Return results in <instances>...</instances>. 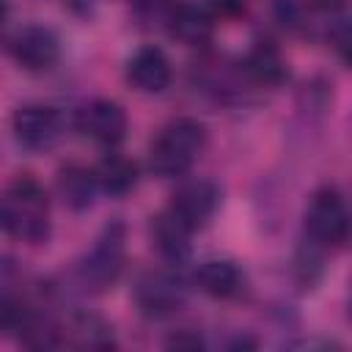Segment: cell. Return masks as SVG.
<instances>
[{
    "mask_svg": "<svg viewBox=\"0 0 352 352\" xmlns=\"http://www.w3.org/2000/svg\"><path fill=\"white\" fill-rule=\"evenodd\" d=\"M0 228L28 245H38L50 236V201L44 187L33 176H19L0 198Z\"/></svg>",
    "mask_w": 352,
    "mask_h": 352,
    "instance_id": "6da1fadb",
    "label": "cell"
},
{
    "mask_svg": "<svg viewBox=\"0 0 352 352\" xmlns=\"http://www.w3.org/2000/svg\"><path fill=\"white\" fill-rule=\"evenodd\" d=\"M206 146V129L195 118L170 121L151 143V170L162 179L182 176L192 168Z\"/></svg>",
    "mask_w": 352,
    "mask_h": 352,
    "instance_id": "7a4b0ae2",
    "label": "cell"
},
{
    "mask_svg": "<svg viewBox=\"0 0 352 352\" xmlns=\"http://www.w3.org/2000/svg\"><path fill=\"white\" fill-rule=\"evenodd\" d=\"M305 231L319 248H341L349 236V212L336 187H322L314 192L305 209Z\"/></svg>",
    "mask_w": 352,
    "mask_h": 352,
    "instance_id": "3957f363",
    "label": "cell"
},
{
    "mask_svg": "<svg viewBox=\"0 0 352 352\" xmlns=\"http://www.w3.org/2000/svg\"><path fill=\"white\" fill-rule=\"evenodd\" d=\"M121 267H124V226L113 223L104 228L96 245L85 253V258L77 267V275L85 289L102 292L116 283Z\"/></svg>",
    "mask_w": 352,
    "mask_h": 352,
    "instance_id": "277c9868",
    "label": "cell"
},
{
    "mask_svg": "<svg viewBox=\"0 0 352 352\" xmlns=\"http://www.w3.org/2000/svg\"><path fill=\"white\" fill-rule=\"evenodd\" d=\"M217 204H220V190L206 179H195V182L182 184L173 192L168 212L176 220H182L190 231H195V228L206 226V220L214 214Z\"/></svg>",
    "mask_w": 352,
    "mask_h": 352,
    "instance_id": "5b68a950",
    "label": "cell"
},
{
    "mask_svg": "<svg viewBox=\"0 0 352 352\" xmlns=\"http://www.w3.org/2000/svg\"><path fill=\"white\" fill-rule=\"evenodd\" d=\"M184 297H187V289L182 278L170 272H148L138 280V289H135V300L148 316H168L179 311L184 305Z\"/></svg>",
    "mask_w": 352,
    "mask_h": 352,
    "instance_id": "8992f818",
    "label": "cell"
},
{
    "mask_svg": "<svg viewBox=\"0 0 352 352\" xmlns=\"http://www.w3.org/2000/svg\"><path fill=\"white\" fill-rule=\"evenodd\" d=\"M11 52L16 58V63L28 72H44L52 69L60 58V44L58 36L50 28L41 25H28L22 28L14 41H11Z\"/></svg>",
    "mask_w": 352,
    "mask_h": 352,
    "instance_id": "52a82bcc",
    "label": "cell"
},
{
    "mask_svg": "<svg viewBox=\"0 0 352 352\" xmlns=\"http://www.w3.org/2000/svg\"><path fill=\"white\" fill-rule=\"evenodd\" d=\"M77 126L91 140L104 143V146H116L126 135V113L118 102L96 99V102H91L80 110Z\"/></svg>",
    "mask_w": 352,
    "mask_h": 352,
    "instance_id": "ba28073f",
    "label": "cell"
},
{
    "mask_svg": "<svg viewBox=\"0 0 352 352\" xmlns=\"http://www.w3.org/2000/svg\"><path fill=\"white\" fill-rule=\"evenodd\" d=\"M14 135L28 148H50L60 135V118L52 107L25 104L14 113Z\"/></svg>",
    "mask_w": 352,
    "mask_h": 352,
    "instance_id": "9c48e42d",
    "label": "cell"
},
{
    "mask_svg": "<svg viewBox=\"0 0 352 352\" xmlns=\"http://www.w3.org/2000/svg\"><path fill=\"white\" fill-rule=\"evenodd\" d=\"M168 25H170V36L187 47H201L214 33V16L209 14V8L201 3H190V0L170 6Z\"/></svg>",
    "mask_w": 352,
    "mask_h": 352,
    "instance_id": "30bf717a",
    "label": "cell"
},
{
    "mask_svg": "<svg viewBox=\"0 0 352 352\" xmlns=\"http://www.w3.org/2000/svg\"><path fill=\"white\" fill-rule=\"evenodd\" d=\"M126 77L135 88H140L146 94H157V91H165L170 82V63H168L162 50L143 47L129 58Z\"/></svg>",
    "mask_w": 352,
    "mask_h": 352,
    "instance_id": "8fae6325",
    "label": "cell"
},
{
    "mask_svg": "<svg viewBox=\"0 0 352 352\" xmlns=\"http://www.w3.org/2000/svg\"><path fill=\"white\" fill-rule=\"evenodd\" d=\"M245 72L250 80H256L258 85H280L286 80V60L280 55V50L272 41H256L250 47V52L245 55Z\"/></svg>",
    "mask_w": 352,
    "mask_h": 352,
    "instance_id": "7c38bea8",
    "label": "cell"
},
{
    "mask_svg": "<svg viewBox=\"0 0 352 352\" xmlns=\"http://www.w3.org/2000/svg\"><path fill=\"white\" fill-rule=\"evenodd\" d=\"M242 272L234 261H226V258H212V261H204L195 272V283L201 286V292L212 294V297H234L239 289H242Z\"/></svg>",
    "mask_w": 352,
    "mask_h": 352,
    "instance_id": "4fadbf2b",
    "label": "cell"
},
{
    "mask_svg": "<svg viewBox=\"0 0 352 352\" xmlns=\"http://www.w3.org/2000/svg\"><path fill=\"white\" fill-rule=\"evenodd\" d=\"M60 341L63 344H72V346H80V349H110V346H116L113 333H110V324L102 322L94 314L74 316L60 330Z\"/></svg>",
    "mask_w": 352,
    "mask_h": 352,
    "instance_id": "5bb4252c",
    "label": "cell"
},
{
    "mask_svg": "<svg viewBox=\"0 0 352 352\" xmlns=\"http://www.w3.org/2000/svg\"><path fill=\"white\" fill-rule=\"evenodd\" d=\"M190 234H192V231H190L182 220H176L168 209L151 220L154 245H157V250H160L165 258H170V261H182V258L190 253Z\"/></svg>",
    "mask_w": 352,
    "mask_h": 352,
    "instance_id": "9a60e30c",
    "label": "cell"
},
{
    "mask_svg": "<svg viewBox=\"0 0 352 352\" xmlns=\"http://www.w3.org/2000/svg\"><path fill=\"white\" fill-rule=\"evenodd\" d=\"M58 192H60L63 204L72 206L74 212L88 209L91 201H94V192H96L94 170H88L82 165H74V162L60 168V173H58Z\"/></svg>",
    "mask_w": 352,
    "mask_h": 352,
    "instance_id": "2e32d148",
    "label": "cell"
},
{
    "mask_svg": "<svg viewBox=\"0 0 352 352\" xmlns=\"http://www.w3.org/2000/svg\"><path fill=\"white\" fill-rule=\"evenodd\" d=\"M96 184L110 195H126L138 182V165L124 154H107L94 170Z\"/></svg>",
    "mask_w": 352,
    "mask_h": 352,
    "instance_id": "e0dca14e",
    "label": "cell"
},
{
    "mask_svg": "<svg viewBox=\"0 0 352 352\" xmlns=\"http://www.w3.org/2000/svg\"><path fill=\"white\" fill-rule=\"evenodd\" d=\"M30 319H33V311L16 294H0V338L16 336V333L22 336Z\"/></svg>",
    "mask_w": 352,
    "mask_h": 352,
    "instance_id": "ac0fdd59",
    "label": "cell"
},
{
    "mask_svg": "<svg viewBox=\"0 0 352 352\" xmlns=\"http://www.w3.org/2000/svg\"><path fill=\"white\" fill-rule=\"evenodd\" d=\"M275 14H278L283 28H297L300 19H302V11H300V6L294 0H278L275 3Z\"/></svg>",
    "mask_w": 352,
    "mask_h": 352,
    "instance_id": "d6986e66",
    "label": "cell"
},
{
    "mask_svg": "<svg viewBox=\"0 0 352 352\" xmlns=\"http://www.w3.org/2000/svg\"><path fill=\"white\" fill-rule=\"evenodd\" d=\"M132 3L140 14H162L165 8L170 11V0H132Z\"/></svg>",
    "mask_w": 352,
    "mask_h": 352,
    "instance_id": "ffe728a7",
    "label": "cell"
},
{
    "mask_svg": "<svg viewBox=\"0 0 352 352\" xmlns=\"http://www.w3.org/2000/svg\"><path fill=\"white\" fill-rule=\"evenodd\" d=\"M209 6L226 16H234L239 11H245V0H209Z\"/></svg>",
    "mask_w": 352,
    "mask_h": 352,
    "instance_id": "44dd1931",
    "label": "cell"
},
{
    "mask_svg": "<svg viewBox=\"0 0 352 352\" xmlns=\"http://www.w3.org/2000/svg\"><path fill=\"white\" fill-rule=\"evenodd\" d=\"M168 346H190V349H198L201 346V338L198 336H173L170 341H168Z\"/></svg>",
    "mask_w": 352,
    "mask_h": 352,
    "instance_id": "7402d4cb",
    "label": "cell"
},
{
    "mask_svg": "<svg viewBox=\"0 0 352 352\" xmlns=\"http://www.w3.org/2000/svg\"><path fill=\"white\" fill-rule=\"evenodd\" d=\"M314 8H319V11H338L341 6H344V0H308Z\"/></svg>",
    "mask_w": 352,
    "mask_h": 352,
    "instance_id": "603a6c76",
    "label": "cell"
}]
</instances>
